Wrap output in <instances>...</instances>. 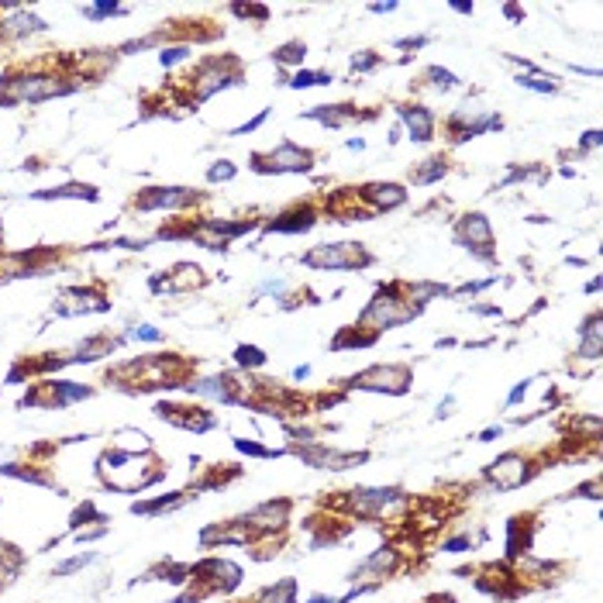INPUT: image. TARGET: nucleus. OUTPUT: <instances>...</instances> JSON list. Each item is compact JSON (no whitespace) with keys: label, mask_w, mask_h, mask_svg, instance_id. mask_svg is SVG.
Masks as SVG:
<instances>
[{"label":"nucleus","mask_w":603,"mask_h":603,"mask_svg":"<svg viewBox=\"0 0 603 603\" xmlns=\"http://www.w3.org/2000/svg\"><path fill=\"white\" fill-rule=\"evenodd\" d=\"M286 514H290V500H266V503H259L252 514H245L241 521L252 527V534L255 531H276V527H283L286 524Z\"/></svg>","instance_id":"4468645a"},{"label":"nucleus","mask_w":603,"mask_h":603,"mask_svg":"<svg viewBox=\"0 0 603 603\" xmlns=\"http://www.w3.org/2000/svg\"><path fill=\"white\" fill-rule=\"evenodd\" d=\"M355 390H376V393H403L410 386V369L407 365H372L362 376H352Z\"/></svg>","instance_id":"0eeeda50"},{"label":"nucleus","mask_w":603,"mask_h":603,"mask_svg":"<svg viewBox=\"0 0 603 603\" xmlns=\"http://www.w3.org/2000/svg\"><path fill=\"white\" fill-rule=\"evenodd\" d=\"M369 11H372V14H393L397 4H393V0H390V4H369Z\"/></svg>","instance_id":"5fc2aeb1"},{"label":"nucleus","mask_w":603,"mask_h":603,"mask_svg":"<svg viewBox=\"0 0 603 603\" xmlns=\"http://www.w3.org/2000/svg\"><path fill=\"white\" fill-rule=\"evenodd\" d=\"M331 83H334L331 73H311V69H300V73H293V76L286 80V86H290V90H307V86H331Z\"/></svg>","instance_id":"c85d7f7f"},{"label":"nucleus","mask_w":603,"mask_h":603,"mask_svg":"<svg viewBox=\"0 0 603 603\" xmlns=\"http://www.w3.org/2000/svg\"><path fill=\"white\" fill-rule=\"evenodd\" d=\"M183 496L179 493H169V496H159V500H149V503H131V514H159V510H169V507H179Z\"/></svg>","instance_id":"7c9ffc66"},{"label":"nucleus","mask_w":603,"mask_h":603,"mask_svg":"<svg viewBox=\"0 0 603 603\" xmlns=\"http://www.w3.org/2000/svg\"><path fill=\"white\" fill-rule=\"evenodd\" d=\"M476 545V538L473 534H455V538H448L442 545V552H469Z\"/></svg>","instance_id":"79ce46f5"},{"label":"nucleus","mask_w":603,"mask_h":603,"mask_svg":"<svg viewBox=\"0 0 603 603\" xmlns=\"http://www.w3.org/2000/svg\"><path fill=\"white\" fill-rule=\"evenodd\" d=\"M359 197L365 203H372V210H393V207L407 203V190L400 183H365Z\"/></svg>","instance_id":"dca6fc26"},{"label":"nucleus","mask_w":603,"mask_h":603,"mask_svg":"<svg viewBox=\"0 0 603 603\" xmlns=\"http://www.w3.org/2000/svg\"><path fill=\"white\" fill-rule=\"evenodd\" d=\"M104 534H107V524H100V527H93V531H80V534H76V541H97V538H104Z\"/></svg>","instance_id":"09e8293b"},{"label":"nucleus","mask_w":603,"mask_h":603,"mask_svg":"<svg viewBox=\"0 0 603 603\" xmlns=\"http://www.w3.org/2000/svg\"><path fill=\"white\" fill-rule=\"evenodd\" d=\"M376 66H379V55L376 52H355L352 55V73H369Z\"/></svg>","instance_id":"ea45409f"},{"label":"nucleus","mask_w":603,"mask_h":603,"mask_svg":"<svg viewBox=\"0 0 603 603\" xmlns=\"http://www.w3.org/2000/svg\"><path fill=\"white\" fill-rule=\"evenodd\" d=\"M235 59H207L201 66V73H197V80H194V93H197V100H207V97H214L217 90H228V86H235V83H241V73L235 69V73H224V66H231Z\"/></svg>","instance_id":"9d476101"},{"label":"nucleus","mask_w":603,"mask_h":603,"mask_svg":"<svg viewBox=\"0 0 603 603\" xmlns=\"http://www.w3.org/2000/svg\"><path fill=\"white\" fill-rule=\"evenodd\" d=\"M128 7H121V4H86L83 7V18H90V21H104V18H114V14H124Z\"/></svg>","instance_id":"4c0bfd02"},{"label":"nucleus","mask_w":603,"mask_h":603,"mask_svg":"<svg viewBox=\"0 0 603 603\" xmlns=\"http://www.w3.org/2000/svg\"><path fill=\"white\" fill-rule=\"evenodd\" d=\"M314 224H318L314 210L300 203V207L283 210L276 221H269V224H266V231H269V235H304V231H311Z\"/></svg>","instance_id":"2eb2a0df"},{"label":"nucleus","mask_w":603,"mask_h":603,"mask_svg":"<svg viewBox=\"0 0 603 603\" xmlns=\"http://www.w3.org/2000/svg\"><path fill=\"white\" fill-rule=\"evenodd\" d=\"M66 93H73V83H66L62 76H18L0 93V104H41Z\"/></svg>","instance_id":"20e7f679"},{"label":"nucleus","mask_w":603,"mask_h":603,"mask_svg":"<svg viewBox=\"0 0 603 603\" xmlns=\"http://www.w3.org/2000/svg\"><path fill=\"white\" fill-rule=\"evenodd\" d=\"M445 172H448V162H445L442 156H431V159H424L421 165L410 169V183H414V187H431V183L442 179Z\"/></svg>","instance_id":"4be33fe9"},{"label":"nucleus","mask_w":603,"mask_h":603,"mask_svg":"<svg viewBox=\"0 0 603 603\" xmlns=\"http://www.w3.org/2000/svg\"><path fill=\"white\" fill-rule=\"evenodd\" d=\"M269 118V107H262L259 114L252 121H245V124H238V128H231V138H238V135H248V131H255V128H262V121Z\"/></svg>","instance_id":"37998d69"},{"label":"nucleus","mask_w":603,"mask_h":603,"mask_svg":"<svg viewBox=\"0 0 603 603\" xmlns=\"http://www.w3.org/2000/svg\"><path fill=\"white\" fill-rule=\"evenodd\" d=\"M452 11H459V14H473V4H448Z\"/></svg>","instance_id":"bf43d9fd"},{"label":"nucleus","mask_w":603,"mask_h":603,"mask_svg":"<svg viewBox=\"0 0 603 603\" xmlns=\"http://www.w3.org/2000/svg\"><path fill=\"white\" fill-rule=\"evenodd\" d=\"M0 25H4L7 35H39V32L48 28L41 18L28 14V11H14V18H7V21H0Z\"/></svg>","instance_id":"b1692460"},{"label":"nucleus","mask_w":603,"mask_h":603,"mask_svg":"<svg viewBox=\"0 0 603 603\" xmlns=\"http://www.w3.org/2000/svg\"><path fill=\"white\" fill-rule=\"evenodd\" d=\"M428 35H414V39H400L397 41V48H424V45H428Z\"/></svg>","instance_id":"8fccbe9b"},{"label":"nucleus","mask_w":603,"mask_h":603,"mask_svg":"<svg viewBox=\"0 0 603 603\" xmlns=\"http://www.w3.org/2000/svg\"><path fill=\"white\" fill-rule=\"evenodd\" d=\"M527 390H531V379H521L514 390H510V397H507V407H517V403L527 397Z\"/></svg>","instance_id":"a18cd8bd"},{"label":"nucleus","mask_w":603,"mask_h":603,"mask_svg":"<svg viewBox=\"0 0 603 603\" xmlns=\"http://www.w3.org/2000/svg\"><path fill=\"white\" fill-rule=\"evenodd\" d=\"M90 562H97V555H93V552H83V555H73V559L59 562L55 569H52V576H73V572H80V569H86Z\"/></svg>","instance_id":"f704fd0d"},{"label":"nucleus","mask_w":603,"mask_h":603,"mask_svg":"<svg viewBox=\"0 0 603 603\" xmlns=\"http://www.w3.org/2000/svg\"><path fill=\"white\" fill-rule=\"evenodd\" d=\"M235 448H238L241 455H252V459H276V455H283V452H276V448H266V445L259 442H245V438H235Z\"/></svg>","instance_id":"e433bc0d"},{"label":"nucleus","mask_w":603,"mask_h":603,"mask_svg":"<svg viewBox=\"0 0 603 603\" xmlns=\"http://www.w3.org/2000/svg\"><path fill=\"white\" fill-rule=\"evenodd\" d=\"M597 145H600V131H597V128H590V131L579 138V152H583V149H597Z\"/></svg>","instance_id":"de8ad7c7"},{"label":"nucleus","mask_w":603,"mask_h":603,"mask_svg":"<svg viewBox=\"0 0 603 603\" xmlns=\"http://www.w3.org/2000/svg\"><path fill=\"white\" fill-rule=\"evenodd\" d=\"M348 149H352V152H362V149H365V138H348Z\"/></svg>","instance_id":"13d9d810"},{"label":"nucleus","mask_w":603,"mask_h":603,"mask_svg":"<svg viewBox=\"0 0 603 603\" xmlns=\"http://www.w3.org/2000/svg\"><path fill=\"white\" fill-rule=\"evenodd\" d=\"M307 376H311V365H297L293 369V379H307Z\"/></svg>","instance_id":"4d7b16f0"},{"label":"nucleus","mask_w":603,"mask_h":603,"mask_svg":"<svg viewBox=\"0 0 603 603\" xmlns=\"http://www.w3.org/2000/svg\"><path fill=\"white\" fill-rule=\"evenodd\" d=\"M372 341H376V334H372V331H369V334H362V331H348V327H345V331L331 341V348H334V352H341V348H365V345H372Z\"/></svg>","instance_id":"c756f323"},{"label":"nucleus","mask_w":603,"mask_h":603,"mask_svg":"<svg viewBox=\"0 0 603 603\" xmlns=\"http://www.w3.org/2000/svg\"><path fill=\"white\" fill-rule=\"evenodd\" d=\"M307 59V45L304 41H283L280 48L273 52V62H280V66H300Z\"/></svg>","instance_id":"cd10ccee"},{"label":"nucleus","mask_w":603,"mask_h":603,"mask_svg":"<svg viewBox=\"0 0 603 603\" xmlns=\"http://www.w3.org/2000/svg\"><path fill=\"white\" fill-rule=\"evenodd\" d=\"M500 435H503V428H500V424H496V428H486V431L480 435V442H482V445H486V442H496Z\"/></svg>","instance_id":"864d4df0"},{"label":"nucleus","mask_w":603,"mask_h":603,"mask_svg":"<svg viewBox=\"0 0 603 603\" xmlns=\"http://www.w3.org/2000/svg\"><path fill=\"white\" fill-rule=\"evenodd\" d=\"M187 390L197 393V397H210V400H221V403H238L235 376H207V379H194V383H187Z\"/></svg>","instance_id":"f3484780"},{"label":"nucleus","mask_w":603,"mask_h":603,"mask_svg":"<svg viewBox=\"0 0 603 603\" xmlns=\"http://www.w3.org/2000/svg\"><path fill=\"white\" fill-rule=\"evenodd\" d=\"M424 76H428V83H431L435 90H442V93L459 86V76H455L452 69H442V66H428V69H424Z\"/></svg>","instance_id":"473e14b6"},{"label":"nucleus","mask_w":603,"mask_h":603,"mask_svg":"<svg viewBox=\"0 0 603 603\" xmlns=\"http://www.w3.org/2000/svg\"><path fill=\"white\" fill-rule=\"evenodd\" d=\"M235 362L241 369H259V365H266V352L259 345H238L235 348Z\"/></svg>","instance_id":"2f4dec72"},{"label":"nucleus","mask_w":603,"mask_h":603,"mask_svg":"<svg viewBox=\"0 0 603 603\" xmlns=\"http://www.w3.org/2000/svg\"><path fill=\"white\" fill-rule=\"evenodd\" d=\"M128 338H135V341H162V331L152 327V324H138V327L128 331Z\"/></svg>","instance_id":"a19ab883"},{"label":"nucleus","mask_w":603,"mask_h":603,"mask_svg":"<svg viewBox=\"0 0 603 603\" xmlns=\"http://www.w3.org/2000/svg\"><path fill=\"white\" fill-rule=\"evenodd\" d=\"M183 59H190V45H169V48H162L159 52V62L165 69L176 66V62H183Z\"/></svg>","instance_id":"58836bf2"},{"label":"nucleus","mask_w":603,"mask_h":603,"mask_svg":"<svg viewBox=\"0 0 603 603\" xmlns=\"http://www.w3.org/2000/svg\"><path fill=\"white\" fill-rule=\"evenodd\" d=\"M32 197H35V201H97L100 194H97V187H90V183H66V187H59V190H35Z\"/></svg>","instance_id":"412c9836"},{"label":"nucleus","mask_w":603,"mask_h":603,"mask_svg":"<svg viewBox=\"0 0 603 603\" xmlns=\"http://www.w3.org/2000/svg\"><path fill=\"white\" fill-rule=\"evenodd\" d=\"M452 414H455V397L448 393V397H445V400L438 403V414H435V417L442 421V417H452Z\"/></svg>","instance_id":"3c124183"},{"label":"nucleus","mask_w":603,"mask_h":603,"mask_svg":"<svg viewBox=\"0 0 603 603\" xmlns=\"http://www.w3.org/2000/svg\"><path fill=\"white\" fill-rule=\"evenodd\" d=\"M300 118L321 121L324 128H341L345 121L355 118V111H352V104H318V107H311V111L300 114Z\"/></svg>","instance_id":"aec40b11"},{"label":"nucleus","mask_w":603,"mask_h":603,"mask_svg":"<svg viewBox=\"0 0 603 603\" xmlns=\"http://www.w3.org/2000/svg\"><path fill=\"white\" fill-rule=\"evenodd\" d=\"M514 83H517V86H524V90H534V93H559V86H562L555 76L541 73L538 66H534V69H527V73H517V76H514Z\"/></svg>","instance_id":"393cba45"},{"label":"nucleus","mask_w":603,"mask_h":603,"mask_svg":"<svg viewBox=\"0 0 603 603\" xmlns=\"http://www.w3.org/2000/svg\"><path fill=\"white\" fill-rule=\"evenodd\" d=\"M90 521L107 524V517H104V514H100V510H97V507H93L90 500H86L83 507H76V510H73V517H69V527H73V531H80L83 524H90Z\"/></svg>","instance_id":"72a5a7b5"},{"label":"nucleus","mask_w":603,"mask_h":603,"mask_svg":"<svg viewBox=\"0 0 603 603\" xmlns=\"http://www.w3.org/2000/svg\"><path fill=\"white\" fill-rule=\"evenodd\" d=\"M283 286H286V283H283L280 276H269L266 283H259V293H273V297H276V293H283Z\"/></svg>","instance_id":"49530a36"},{"label":"nucleus","mask_w":603,"mask_h":603,"mask_svg":"<svg viewBox=\"0 0 603 603\" xmlns=\"http://www.w3.org/2000/svg\"><path fill=\"white\" fill-rule=\"evenodd\" d=\"M600 290V276H593V280L586 283V293H597Z\"/></svg>","instance_id":"052dcab7"},{"label":"nucleus","mask_w":603,"mask_h":603,"mask_svg":"<svg viewBox=\"0 0 603 603\" xmlns=\"http://www.w3.org/2000/svg\"><path fill=\"white\" fill-rule=\"evenodd\" d=\"M248 165L262 176H269V172H276V176L280 172H311L314 156H311V149H300L293 142H280L273 152H255Z\"/></svg>","instance_id":"39448f33"},{"label":"nucleus","mask_w":603,"mask_h":603,"mask_svg":"<svg viewBox=\"0 0 603 603\" xmlns=\"http://www.w3.org/2000/svg\"><path fill=\"white\" fill-rule=\"evenodd\" d=\"M300 262L307 269L331 273V269H365V266H372V255L359 241H338V245H314L311 252H304Z\"/></svg>","instance_id":"f03ea898"},{"label":"nucleus","mask_w":603,"mask_h":603,"mask_svg":"<svg viewBox=\"0 0 603 603\" xmlns=\"http://www.w3.org/2000/svg\"><path fill=\"white\" fill-rule=\"evenodd\" d=\"M438 297H452V290L442 283H410L407 286V300L414 307H424L428 300H438Z\"/></svg>","instance_id":"a878e982"},{"label":"nucleus","mask_w":603,"mask_h":603,"mask_svg":"<svg viewBox=\"0 0 603 603\" xmlns=\"http://www.w3.org/2000/svg\"><path fill=\"white\" fill-rule=\"evenodd\" d=\"M482 476L493 482L496 489L507 493V489H517V486H524V482L531 480V469H527V459H524L521 452H503L496 462L486 466Z\"/></svg>","instance_id":"1a4fd4ad"},{"label":"nucleus","mask_w":603,"mask_h":603,"mask_svg":"<svg viewBox=\"0 0 603 603\" xmlns=\"http://www.w3.org/2000/svg\"><path fill=\"white\" fill-rule=\"evenodd\" d=\"M231 11H235L238 18H259V21H269V7H255V4H252V7H231Z\"/></svg>","instance_id":"c03bdc74"},{"label":"nucleus","mask_w":603,"mask_h":603,"mask_svg":"<svg viewBox=\"0 0 603 603\" xmlns=\"http://www.w3.org/2000/svg\"><path fill=\"white\" fill-rule=\"evenodd\" d=\"M579 355L597 362L603 355V327H600V311H593L583 327H579Z\"/></svg>","instance_id":"6ab92c4d"},{"label":"nucleus","mask_w":603,"mask_h":603,"mask_svg":"<svg viewBox=\"0 0 603 603\" xmlns=\"http://www.w3.org/2000/svg\"><path fill=\"white\" fill-rule=\"evenodd\" d=\"M455 245L469 248V252H473L476 259H482V262H493L496 252H493V228H489V217L480 214V210L466 214V217L455 224Z\"/></svg>","instance_id":"423d86ee"},{"label":"nucleus","mask_w":603,"mask_h":603,"mask_svg":"<svg viewBox=\"0 0 603 603\" xmlns=\"http://www.w3.org/2000/svg\"><path fill=\"white\" fill-rule=\"evenodd\" d=\"M21 565H25V555L11 541H0V590L14 583V576L21 572Z\"/></svg>","instance_id":"5701e85b"},{"label":"nucleus","mask_w":603,"mask_h":603,"mask_svg":"<svg viewBox=\"0 0 603 603\" xmlns=\"http://www.w3.org/2000/svg\"><path fill=\"white\" fill-rule=\"evenodd\" d=\"M307 603H338V600H334V597H324V593H311Z\"/></svg>","instance_id":"6e6d98bb"},{"label":"nucleus","mask_w":603,"mask_h":603,"mask_svg":"<svg viewBox=\"0 0 603 603\" xmlns=\"http://www.w3.org/2000/svg\"><path fill=\"white\" fill-rule=\"evenodd\" d=\"M400 283L379 286L376 297L369 300V307L362 311V324H372V334H379L383 327H397V324L414 321L421 314V307H414L407 297H400Z\"/></svg>","instance_id":"f257e3e1"},{"label":"nucleus","mask_w":603,"mask_h":603,"mask_svg":"<svg viewBox=\"0 0 603 603\" xmlns=\"http://www.w3.org/2000/svg\"><path fill=\"white\" fill-rule=\"evenodd\" d=\"M190 203H197V194L187 190V187H152V190L135 197L138 210H159V207L179 210V207H190Z\"/></svg>","instance_id":"9b49d317"},{"label":"nucleus","mask_w":603,"mask_h":603,"mask_svg":"<svg viewBox=\"0 0 603 603\" xmlns=\"http://www.w3.org/2000/svg\"><path fill=\"white\" fill-rule=\"evenodd\" d=\"M397 114H400V121L407 124V131H410V142L428 145L435 138V114L424 104H400Z\"/></svg>","instance_id":"ddd939ff"},{"label":"nucleus","mask_w":603,"mask_h":603,"mask_svg":"<svg viewBox=\"0 0 603 603\" xmlns=\"http://www.w3.org/2000/svg\"><path fill=\"white\" fill-rule=\"evenodd\" d=\"M503 18H510V21H524V11L517 7V4H503Z\"/></svg>","instance_id":"603ef678"},{"label":"nucleus","mask_w":603,"mask_h":603,"mask_svg":"<svg viewBox=\"0 0 603 603\" xmlns=\"http://www.w3.org/2000/svg\"><path fill=\"white\" fill-rule=\"evenodd\" d=\"M531 538H534V524L527 514H517L507 521V559H521L531 552Z\"/></svg>","instance_id":"a211bd4d"},{"label":"nucleus","mask_w":603,"mask_h":603,"mask_svg":"<svg viewBox=\"0 0 603 603\" xmlns=\"http://www.w3.org/2000/svg\"><path fill=\"white\" fill-rule=\"evenodd\" d=\"M238 176V165L228 159H217L210 169H207V183H228V179H235Z\"/></svg>","instance_id":"c9c22d12"},{"label":"nucleus","mask_w":603,"mask_h":603,"mask_svg":"<svg viewBox=\"0 0 603 603\" xmlns=\"http://www.w3.org/2000/svg\"><path fill=\"white\" fill-rule=\"evenodd\" d=\"M397 565H400V555H397V548H390V545H383V548H376L369 559H362L359 565H355V572L348 576L352 583H359V579H372V586L383 579V576H390V572H397Z\"/></svg>","instance_id":"f8f14e48"},{"label":"nucleus","mask_w":603,"mask_h":603,"mask_svg":"<svg viewBox=\"0 0 603 603\" xmlns=\"http://www.w3.org/2000/svg\"><path fill=\"white\" fill-rule=\"evenodd\" d=\"M297 455H300L307 466H314V469H334V473L369 462V452H338V448H327V445H318V442L297 448Z\"/></svg>","instance_id":"6e6552de"},{"label":"nucleus","mask_w":603,"mask_h":603,"mask_svg":"<svg viewBox=\"0 0 603 603\" xmlns=\"http://www.w3.org/2000/svg\"><path fill=\"white\" fill-rule=\"evenodd\" d=\"M403 503H407V493L400 486H355L348 493V507L369 521H379V517L400 510Z\"/></svg>","instance_id":"7ed1b4c3"},{"label":"nucleus","mask_w":603,"mask_h":603,"mask_svg":"<svg viewBox=\"0 0 603 603\" xmlns=\"http://www.w3.org/2000/svg\"><path fill=\"white\" fill-rule=\"evenodd\" d=\"M259 603H297V579H280L259 593Z\"/></svg>","instance_id":"bb28decb"}]
</instances>
